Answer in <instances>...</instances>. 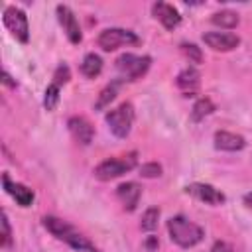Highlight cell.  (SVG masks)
<instances>
[{"label":"cell","mask_w":252,"mask_h":252,"mask_svg":"<svg viewBox=\"0 0 252 252\" xmlns=\"http://www.w3.org/2000/svg\"><path fill=\"white\" fill-rule=\"evenodd\" d=\"M41 224L47 232H51L57 240H63L65 244H69L73 250L77 252H100L81 230H77L71 222L59 219V217H53V215H45L41 219Z\"/></svg>","instance_id":"6da1fadb"},{"label":"cell","mask_w":252,"mask_h":252,"mask_svg":"<svg viewBox=\"0 0 252 252\" xmlns=\"http://www.w3.org/2000/svg\"><path fill=\"white\" fill-rule=\"evenodd\" d=\"M167 232H169L171 242H175L181 248H191V246L199 244L205 236V230L199 224H195L193 220L185 219L183 215L171 217L167 220Z\"/></svg>","instance_id":"7a4b0ae2"},{"label":"cell","mask_w":252,"mask_h":252,"mask_svg":"<svg viewBox=\"0 0 252 252\" xmlns=\"http://www.w3.org/2000/svg\"><path fill=\"white\" fill-rule=\"evenodd\" d=\"M136 163H138V154L136 152H130V154L118 156V158H108V159L100 161L94 167V177L100 179V181H110V179H116V177L124 175L126 171L134 169Z\"/></svg>","instance_id":"3957f363"},{"label":"cell","mask_w":252,"mask_h":252,"mask_svg":"<svg viewBox=\"0 0 252 252\" xmlns=\"http://www.w3.org/2000/svg\"><path fill=\"white\" fill-rule=\"evenodd\" d=\"M152 65V57L148 55H134V53H122L116 59V71L120 75V81H138L142 79Z\"/></svg>","instance_id":"277c9868"},{"label":"cell","mask_w":252,"mask_h":252,"mask_svg":"<svg viewBox=\"0 0 252 252\" xmlns=\"http://www.w3.org/2000/svg\"><path fill=\"white\" fill-rule=\"evenodd\" d=\"M134 118H136V112H134L132 102H122L116 108L108 110L106 116H104V120L108 124V130L116 138H126L130 134L132 124H134Z\"/></svg>","instance_id":"5b68a950"},{"label":"cell","mask_w":252,"mask_h":252,"mask_svg":"<svg viewBox=\"0 0 252 252\" xmlns=\"http://www.w3.org/2000/svg\"><path fill=\"white\" fill-rule=\"evenodd\" d=\"M98 47H102L104 51H114L122 45H138L140 37L132 32V30H124V28H106L98 33L96 39Z\"/></svg>","instance_id":"8992f818"},{"label":"cell","mask_w":252,"mask_h":252,"mask_svg":"<svg viewBox=\"0 0 252 252\" xmlns=\"http://www.w3.org/2000/svg\"><path fill=\"white\" fill-rule=\"evenodd\" d=\"M2 22L6 26V30L22 43H28L30 41V24H28V16L22 8L18 6H8L4 8V14H2Z\"/></svg>","instance_id":"52a82bcc"},{"label":"cell","mask_w":252,"mask_h":252,"mask_svg":"<svg viewBox=\"0 0 252 252\" xmlns=\"http://www.w3.org/2000/svg\"><path fill=\"white\" fill-rule=\"evenodd\" d=\"M57 20L67 35V39L73 43V45H79L83 41V33H81V28H79V22L73 14V10L65 4H59L57 6Z\"/></svg>","instance_id":"ba28073f"},{"label":"cell","mask_w":252,"mask_h":252,"mask_svg":"<svg viewBox=\"0 0 252 252\" xmlns=\"http://www.w3.org/2000/svg\"><path fill=\"white\" fill-rule=\"evenodd\" d=\"M203 41L215 51H232L240 45V37L228 32H205Z\"/></svg>","instance_id":"9c48e42d"},{"label":"cell","mask_w":252,"mask_h":252,"mask_svg":"<svg viewBox=\"0 0 252 252\" xmlns=\"http://www.w3.org/2000/svg\"><path fill=\"white\" fill-rule=\"evenodd\" d=\"M185 193L193 195L195 199H199V201H203L207 205H222L226 201V197L217 187H213L209 183H189L185 187Z\"/></svg>","instance_id":"30bf717a"},{"label":"cell","mask_w":252,"mask_h":252,"mask_svg":"<svg viewBox=\"0 0 252 252\" xmlns=\"http://www.w3.org/2000/svg\"><path fill=\"white\" fill-rule=\"evenodd\" d=\"M2 185H4V191H6L20 207H30V205L33 203V199H35V195H33V191H32L30 187H26V185H22V183H16V181H10L8 173L2 175Z\"/></svg>","instance_id":"8fae6325"},{"label":"cell","mask_w":252,"mask_h":252,"mask_svg":"<svg viewBox=\"0 0 252 252\" xmlns=\"http://www.w3.org/2000/svg\"><path fill=\"white\" fill-rule=\"evenodd\" d=\"M67 128H69L71 136H73L79 144L89 146V144L93 142L94 128H93V124H91L87 118H83V116H71V118L67 120Z\"/></svg>","instance_id":"7c38bea8"},{"label":"cell","mask_w":252,"mask_h":252,"mask_svg":"<svg viewBox=\"0 0 252 252\" xmlns=\"http://www.w3.org/2000/svg\"><path fill=\"white\" fill-rule=\"evenodd\" d=\"M152 14L156 20L161 22V26L165 30H175L181 24V14L167 2H154L152 6Z\"/></svg>","instance_id":"4fadbf2b"},{"label":"cell","mask_w":252,"mask_h":252,"mask_svg":"<svg viewBox=\"0 0 252 252\" xmlns=\"http://www.w3.org/2000/svg\"><path fill=\"white\" fill-rule=\"evenodd\" d=\"M116 197L120 199L124 211H134L140 203V197H142V187L136 183V181H126V183H120L116 187Z\"/></svg>","instance_id":"5bb4252c"},{"label":"cell","mask_w":252,"mask_h":252,"mask_svg":"<svg viewBox=\"0 0 252 252\" xmlns=\"http://www.w3.org/2000/svg\"><path fill=\"white\" fill-rule=\"evenodd\" d=\"M244 146H246V140L240 134L226 132V130L215 132V148L217 150H222V152H240Z\"/></svg>","instance_id":"9a60e30c"},{"label":"cell","mask_w":252,"mask_h":252,"mask_svg":"<svg viewBox=\"0 0 252 252\" xmlns=\"http://www.w3.org/2000/svg\"><path fill=\"white\" fill-rule=\"evenodd\" d=\"M199 79H201L199 71H197L195 67H187V69H183V71L177 75L175 83H177V87H179L183 93L193 94V93H195V89L199 87Z\"/></svg>","instance_id":"2e32d148"},{"label":"cell","mask_w":252,"mask_h":252,"mask_svg":"<svg viewBox=\"0 0 252 252\" xmlns=\"http://www.w3.org/2000/svg\"><path fill=\"white\" fill-rule=\"evenodd\" d=\"M100 71H102V59H100V55L87 53L85 59H83V63H81V73L85 77H89V79H94V77L100 75Z\"/></svg>","instance_id":"e0dca14e"},{"label":"cell","mask_w":252,"mask_h":252,"mask_svg":"<svg viewBox=\"0 0 252 252\" xmlns=\"http://www.w3.org/2000/svg\"><path fill=\"white\" fill-rule=\"evenodd\" d=\"M211 22H213L215 26H219V28L232 30V28L238 26L240 18H238V14L232 12V10H220V12H215V14L211 16Z\"/></svg>","instance_id":"ac0fdd59"},{"label":"cell","mask_w":252,"mask_h":252,"mask_svg":"<svg viewBox=\"0 0 252 252\" xmlns=\"http://www.w3.org/2000/svg\"><path fill=\"white\" fill-rule=\"evenodd\" d=\"M120 79H116V81H112L110 85H106L102 91H100V94H98V100H96V104H94V108L96 110H102V108H106L114 98H116V94H118V87H120Z\"/></svg>","instance_id":"d6986e66"},{"label":"cell","mask_w":252,"mask_h":252,"mask_svg":"<svg viewBox=\"0 0 252 252\" xmlns=\"http://www.w3.org/2000/svg\"><path fill=\"white\" fill-rule=\"evenodd\" d=\"M213 112H215V104H213V100L207 98V96H203V98H199V100L193 104L191 120H193V122H199V120H203L205 116H209V114H213Z\"/></svg>","instance_id":"ffe728a7"},{"label":"cell","mask_w":252,"mask_h":252,"mask_svg":"<svg viewBox=\"0 0 252 252\" xmlns=\"http://www.w3.org/2000/svg\"><path fill=\"white\" fill-rule=\"evenodd\" d=\"M158 220H159V209H158V207H150V209H146V213L142 215L140 228L146 230V232H152V230L158 228Z\"/></svg>","instance_id":"44dd1931"},{"label":"cell","mask_w":252,"mask_h":252,"mask_svg":"<svg viewBox=\"0 0 252 252\" xmlns=\"http://www.w3.org/2000/svg\"><path fill=\"white\" fill-rule=\"evenodd\" d=\"M59 91H61L59 85H55V83H49L47 85L45 94H43V106L47 110H53L57 106V102H59Z\"/></svg>","instance_id":"7402d4cb"},{"label":"cell","mask_w":252,"mask_h":252,"mask_svg":"<svg viewBox=\"0 0 252 252\" xmlns=\"http://www.w3.org/2000/svg\"><path fill=\"white\" fill-rule=\"evenodd\" d=\"M181 53L189 59V63H201L203 53L195 43H181Z\"/></svg>","instance_id":"603a6c76"},{"label":"cell","mask_w":252,"mask_h":252,"mask_svg":"<svg viewBox=\"0 0 252 252\" xmlns=\"http://www.w3.org/2000/svg\"><path fill=\"white\" fill-rule=\"evenodd\" d=\"M69 79H71L69 65H67V63H59V65H57V69H55V73H53V81H51V83H55V85L63 87V85H67V83H69Z\"/></svg>","instance_id":"cb8c5ba5"},{"label":"cell","mask_w":252,"mask_h":252,"mask_svg":"<svg viewBox=\"0 0 252 252\" xmlns=\"http://www.w3.org/2000/svg\"><path fill=\"white\" fill-rule=\"evenodd\" d=\"M2 246L12 248V226H10L6 211H2Z\"/></svg>","instance_id":"d4e9b609"},{"label":"cell","mask_w":252,"mask_h":252,"mask_svg":"<svg viewBox=\"0 0 252 252\" xmlns=\"http://www.w3.org/2000/svg\"><path fill=\"white\" fill-rule=\"evenodd\" d=\"M140 175L142 177H159L161 175V165L156 163V161L144 163V165H140Z\"/></svg>","instance_id":"484cf974"},{"label":"cell","mask_w":252,"mask_h":252,"mask_svg":"<svg viewBox=\"0 0 252 252\" xmlns=\"http://www.w3.org/2000/svg\"><path fill=\"white\" fill-rule=\"evenodd\" d=\"M209 252H232V248H230V244H228V242L217 240V242L211 246V250H209Z\"/></svg>","instance_id":"4316f807"},{"label":"cell","mask_w":252,"mask_h":252,"mask_svg":"<svg viewBox=\"0 0 252 252\" xmlns=\"http://www.w3.org/2000/svg\"><path fill=\"white\" fill-rule=\"evenodd\" d=\"M2 83H4V85H8V87H12V89H16V83L12 81V77H10V73H8V71H4V73H2Z\"/></svg>","instance_id":"83f0119b"},{"label":"cell","mask_w":252,"mask_h":252,"mask_svg":"<svg viewBox=\"0 0 252 252\" xmlns=\"http://www.w3.org/2000/svg\"><path fill=\"white\" fill-rule=\"evenodd\" d=\"M158 244H159V242H158V238H156V236H150V238H148V242H146V246H148V250H150V252H152V250H156V248H158Z\"/></svg>","instance_id":"f1b7e54d"},{"label":"cell","mask_w":252,"mask_h":252,"mask_svg":"<svg viewBox=\"0 0 252 252\" xmlns=\"http://www.w3.org/2000/svg\"><path fill=\"white\" fill-rule=\"evenodd\" d=\"M242 201H244V205H246V207H248V209H252V193H246V195H244V199H242Z\"/></svg>","instance_id":"f546056e"}]
</instances>
